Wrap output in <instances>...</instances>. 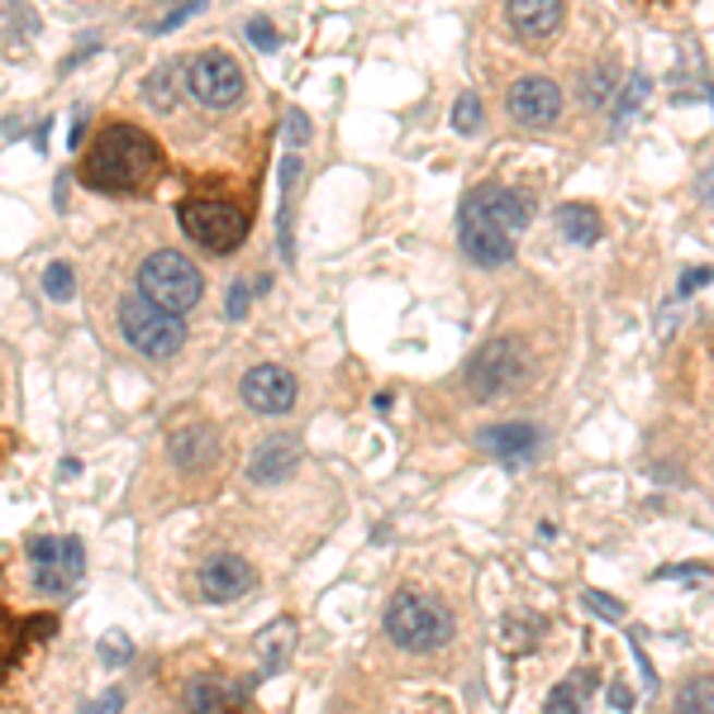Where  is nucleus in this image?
Returning a JSON list of instances; mask_svg holds the SVG:
<instances>
[{"label":"nucleus","mask_w":714,"mask_h":714,"mask_svg":"<svg viewBox=\"0 0 714 714\" xmlns=\"http://www.w3.org/2000/svg\"><path fill=\"white\" fill-rule=\"evenodd\" d=\"M529 225V201L510 186H486L467 191L458 205V243L472 263L482 267H505L515 257V239Z\"/></svg>","instance_id":"nucleus-1"},{"label":"nucleus","mask_w":714,"mask_h":714,"mask_svg":"<svg viewBox=\"0 0 714 714\" xmlns=\"http://www.w3.org/2000/svg\"><path fill=\"white\" fill-rule=\"evenodd\" d=\"M162 172V148L134 124H110L82 158V181L106 196H134Z\"/></svg>","instance_id":"nucleus-2"},{"label":"nucleus","mask_w":714,"mask_h":714,"mask_svg":"<svg viewBox=\"0 0 714 714\" xmlns=\"http://www.w3.org/2000/svg\"><path fill=\"white\" fill-rule=\"evenodd\" d=\"M138 291H143V301L172 310V315H186V310L201 305L205 277H201V267L191 263V257H181V253H172V249H158V253L143 257V267H138Z\"/></svg>","instance_id":"nucleus-3"},{"label":"nucleus","mask_w":714,"mask_h":714,"mask_svg":"<svg viewBox=\"0 0 714 714\" xmlns=\"http://www.w3.org/2000/svg\"><path fill=\"white\" fill-rule=\"evenodd\" d=\"M386 633L406 653H434V648L452 639V615L438 601H428V595L400 591L391 609H386Z\"/></svg>","instance_id":"nucleus-4"},{"label":"nucleus","mask_w":714,"mask_h":714,"mask_svg":"<svg viewBox=\"0 0 714 714\" xmlns=\"http://www.w3.org/2000/svg\"><path fill=\"white\" fill-rule=\"evenodd\" d=\"M177 219H181V229L191 233V243H201V249H210V253H233L249 239V210L225 196H186Z\"/></svg>","instance_id":"nucleus-5"},{"label":"nucleus","mask_w":714,"mask_h":714,"mask_svg":"<svg viewBox=\"0 0 714 714\" xmlns=\"http://www.w3.org/2000/svg\"><path fill=\"white\" fill-rule=\"evenodd\" d=\"M524 376H529L524 343H519V339H496V343H486L482 353L467 362L462 382H467V396H472V400H500V396H510L515 386H524Z\"/></svg>","instance_id":"nucleus-6"},{"label":"nucleus","mask_w":714,"mask_h":714,"mask_svg":"<svg viewBox=\"0 0 714 714\" xmlns=\"http://www.w3.org/2000/svg\"><path fill=\"white\" fill-rule=\"evenodd\" d=\"M120 329H124V339L134 343V353H143V358H172V353H181V343H186L181 315L143 301V295H129L120 305Z\"/></svg>","instance_id":"nucleus-7"},{"label":"nucleus","mask_w":714,"mask_h":714,"mask_svg":"<svg viewBox=\"0 0 714 714\" xmlns=\"http://www.w3.org/2000/svg\"><path fill=\"white\" fill-rule=\"evenodd\" d=\"M186 90L201 100V106L229 110V106H239L243 100L249 76H243V68L225 53V48H205V53H196V62L186 68Z\"/></svg>","instance_id":"nucleus-8"},{"label":"nucleus","mask_w":714,"mask_h":714,"mask_svg":"<svg viewBox=\"0 0 714 714\" xmlns=\"http://www.w3.org/2000/svg\"><path fill=\"white\" fill-rule=\"evenodd\" d=\"M505 106H510V120L519 129H548L562 114V90L548 76H519L510 96H505Z\"/></svg>","instance_id":"nucleus-9"},{"label":"nucleus","mask_w":714,"mask_h":714,"mask_svg":"<svg viewBox=\"0 0 714 714\" xmlns=\"http://www.w3.org/2000/svg\"><path fill=\"white\" fill-rule=\"evenodd\" d=\"M239 396H243V406L257 410V414H286L295 406V396H301V386H295V376L286 367L263 362V367H253L249 376H243Z\"/></svg>","instance_id":"nucleus-10"},{"label":"nucleus","mask_w":714,"mask_h":714,"mask_svg":"<svg viewBox=\"0 0 714 714\" xmlns=\"http://www.w3.org/2000/svg\"><path fill=\"white\" fill-rule=\"evenodd\" d=\"M196 586H201V595L210 605H229V601H243V595L257 586V571L243 562L239 553H215L210 562L201 567Z\"/></svg>","instance_id":"nucleus-11"},{"label":"nucleus","mask_w":714,"mask_h":714,"mask_svg":"<svg viewBox=\"0 0 714 714\" xmlns=\"http://www.w3.org/2000/svg\"><path fill=\"white\" fill-rule=\"evenodd\" d=\"M301 458H305V444L301 434H267L257 444L253 462H249V476L257 486H277V482H291L301 472Z\"/></svg>","instance_id":"nucleus-12"},{"label":"nucleus","mask_w":714,"mask_h":714,"mask_svg":"<svg viewBox=\"0 0 714 714\" xmlns=\"http://www.w3.org/2000/svg\"><path fill=\"white\" fill-rule=\"evenodd\" d=\"M476 444L496 462L510 467V472H519V467H529L538 458V428L534 424H491L476 434Z\"/></svg>","instance_id":"nucleus-13"},{"label":"nucleus","mask_w":714,"mask_h":714,"mask_svg":"<svg viewBox=\"0 0 714 714\" xmlns=\"http://www.w3.org/2000/svg\"><path fill=\"white\" fill-rule=\"evenodd\" d=\"M505 15H510V29L524 38V44H543V38H553L562 29L567 5L562 0H510Z\"/></svg>","instance_id":"nucleus-14"},{"label":"nucleus","mask_w":714,"mask_h":714,"mask_svg":"<svg viewBox=\"0 0 714 714\" xmlns=\"http://www.w3.org/2000/svg\"><path fill=\"white\" fill-rule=\"evenodd\" d=\"M167 452H172V462L186 467V472H205V467L215 462V452H219V438H215V428H205V424H186V428H177L172 434Z\"/></svg>","instance_id":"nucleus-15"},{"label":"nucleus","mask_w":714,"mask_h":714,"mask_svg":"<svg viewBox=\"0 0 714 714\" xmlns=\"http://www.w3.org/2000/svg\"><path fill=\"white\" fill-rule=\"evenodd\" d=\"M181 90H186V68H181V62H162V68L148 72V82H143V100H148L153 110H177Z\"/></svg>","instance_id":"nucleus-16"},{"label":"nucleus","mask_w":714,"mask_h":714,"mask_svg":"<svg viewBox=\"0 0 714 714\" xmlns=\"http://www.w3.org/2000/svg\"><path fill=\"white\" fill-rule=\"evenodd\" d=\"M295 653V619H277L267 625V633H257V657H263V671H281Z\"/></svg>","instance_id":"nucleus-17"},{"label":"nucleus","mask_w":714,"mask_h":714,"mask_svg":"<svg viewBox=\"0 0 714 714\" xmlns=\"http://www.w3.org/2000/svg\"><path fill=\"white\" fill-rule=\"evenodd\" d=\"M557 229L567 233L571 243H581V249H591V243H601V210L595 205H562L557 210Z\"/></svg>","instance_id":"nucleus-18"},{"label":"nucleus","mask_w":714,"mask_h":714,"mask_svg":"<svg viewBox=\"0 0 714 714\" xmlns=\"http://www.w3.org/2000/svg\"><path fill=\"white\" fill-rule=\"evenodd\" d=\"M181 705H186V714H225L229 710V686L215 681V677H196L186 686V695H181Z\"/></svg>","instance_id":"nucleus-19"},{"label":"nucleus","mask_w":714,"mask_h":714,"mask_svg":"<svg viewBox=\"0 0 714 714\" xmlns=\"http://www.w3.org/2000/svg\"><path fill=\"white\" fill-rule=\"evenodd\" d=\"M677 714H714V677H695L681 686Z\"/></svg>","instance_id":"nucleus-20"},{"label":"nucleus","mask_w":714,"mask_h":714,"mask_svg":"<svg viewBox=\"0 0 714 714\" xmlns=\"http://www.w3.org/2000/svg\"><path fill=\"white\" fill-rule=\"evenodd\" d=\"M96 657L106 662V667H129L134 662V639L120 629H110V633H100V643H96Z\"/></svg>","instance_id":"nucleus-21"},{"label":"nucleus","mask_w":714,"mask_h":714,"mask_svg":"<svg viewBox=\"0 0 714 714\" xmlns=\"http://www.w3.org/2000/svg\"><path fill=\"white\" fill-rule=\"evenodd\" d=\"M452 124H458V134H476L482 129V100L472 96V90H462L458 106H452Z\"/></svg>","instance_id":"nucleus-22"},{"label":"nucleus","mask_w":714,"mask_h":714,"mask_svg":"<svg viewBox=\"0 0 714 714\" xmlns=\"http://www.w3.org/2000/svg\"><path fill=\"white\" fill-rule=\"evenodd\" d=\"M72 586H76V581H72L62 567H34V591H44V595H68Z\"/></svg>","instance_id":"nucleus-23"},{"label":"nucleus","mask_w":714,"mask_h":714,"mask_svg":"<svg viewBox=\"0 0 714 714\" xmlns=\"http://www.w3.org/2000/svg\"><path fill=\"white\" fill-rule=\"evenodd\" d=\"M586 686H591L586 671L577 677V686H557V691H553V710H548V714H577V710H581V705H577V695L586 691Z\"/></svg>","instance_id":"nucleus-24"},{"label":"nucleus","mask_w":714,"mask_h":714,"mask_svg":"<svg viewBox=\"0 0 714 714\" xmlns=\"http://www.w3.org/2000/svg\"><path fill=\"white\" fill-rule=\"evenodd\" d=\"M44 291L53 295V301H68V295H72V267H68V263H53V267H48V271H44Z\"/></svg>","instance_id":"nucleus-25"},{"label":"nucleus","mask_w":714,"mask_h":714,"mask_svg":"<svg viewBox=\"0 0 714 714\" xmlns=\"http://www.w3.org/2000/svg\"><path fill=\"white\" fill-rule=\"evenodd\" d=\"M643 96H648V76H643V72H633V76H629V86H625V96H619V124L629 120L633 106H639Z\"/></svg>","instance_id":"nucleus-26"},{"label":"nucleus","mask_w":714,"mask_h":714,"mask_svg":"<svg viewBox=\"0 0 714 714\" xmlns=\"http://www.w3.org/2000/svg\"><path fill=\"white\" fill-rule=\"evenodd\" d=\"M249 301H253V286L249 281H233L229 286V301H225V315L229 319H243V315H249Z\"/></svg>","instance_id":"nucleus-27"},{"label":"nucleus","mask_w":714,"mask_h":714,"mask_svg":"<svg viewBox=\"0 0 714 714\" xmlns=\"http://www.w3.org/2000/svg\"><path fill=\"white\" fill-rule=\"evenodd\" d=\"M58 567L68 571L72 581L82 577V571H86V553H82V543H76V538H68V543H62V553H58Z\"/></svg>","instance_id":"nucleus-28"},{"label":"nucleus","mask_w":714,"mask_h":714,"mask_svg":"<svg viewBox=\"0 0 714 714\" xmlns=\"http://www.w3.org/2000/svg\"><path fill=\"white\" fill-rule=\"evenodd\" d=\"M205 5H210V0H191V5H177V10H172V15H162L158 24H153V34H167V29H177V24H186L191 15H201V10H205Z\"/></svg>","instance_id":"nucleus-29"},{"label":"nucleus","mask_w":714,"mask_h":714,"mask_svg":"<svg viewBox=\"0 0 714 714\" xmlns=\"http://www.w3.org/2000/svg\"><path fill=\"white\" fill-rule=\"evenodd\" d=\"M609 86H615V76H609V68L591 72V82H586V100H591V106H605V100L615 96V90H609Z\"/></svg>","instance_id":"nucleus-30"},{"label":"nucleus","mask_w":714,"mask_h":714,"mask_svg":"<svg viewBox=\"0 0 714 714\" xmlns=\"http://www.w3.org/2000/svg\"><path fill=\"white\" fill-rule=\"evenodd\" d=\"M586 609H595L601 619H625V605L615 595H601V591H586Z\"/></svg>","instance_id":"nucleus-31"},{"label":"nucleus","mask_w":714,"mask_h":714,"mask_svg":"<svg viewBox=\"0 0 714 714\" xmlns=\"http://www.w3.org/2000/svg\"><path fill=\"white\" fill-rule=\"evenodd\" d=\"M58 553H62V543H58V538H34V543H29L34 567H58Z\"/></svg>","instance_id":"nucleus-32"},{"label":"nucleus","mask_w":714,"mask_h":714,"mask_svg":"<svg viewBox=\"0 0 714 714\" xmlns=\"http://www.w3.org/2000/svg\"><path fill=\"white\" fill-rule=\"evenodd\" d=\"M249 38H253L257 48H263V53H271V48L281 44V34L271 29V24H263V20H253V24H249Z\"/></svg>","instance_id":"nucleus-33"},{"label":"nucleus","mask_w":714,"mask_h":714,"mask_svg":"<svg viewBox=\"0 0 714 714\" xmlns=\"http://www.w3.org/2000/svg\"><path fill=\"white\" fill-rule=\"evenodd\" d=\"M120 710H124V695H120V691H106V695L90 700L82 714H120Z\"/></svg>","instance_id":"nucleus-34"},{"label":"nucleus","mask_w":714,"mask_h":714,"mask_svg":"<svg viewBox=\"0 0 714 714\" xmlns=\"http://www.w3.org/2000/svg\"><path fill=\"white\" fill-rule=\"evenodd\" d=\"M286 138H291V143H305L310 138V120H305L301 110H286Z\"/></svg>","instance_id":"nucleus-35"},{"label":"nucleus","mask_w":714,"mask_h":714,"mask_svg":"<svg viewBox=\"0 0 714 714\" xmlns=\"http://www.w3.org/2000/svg\"><path fill=\"white\" fill-rule=\"evenodd\" d=\"M705 281H710V267H695V271H686L681 277V291H700Z\"/></svg>","instance_id":"nucleus-36"},{"label":"nucleus","mask_w":714,"mask_h":714,"mask_svg":"<svg viewBox=\"0 0 714 714\" xmlns=\"http://www.w3.org/2000/svg\"><path fill=\"white\" fill-rule=\"evenodd\" d=\"M700 201L714 205V162L705 167V172H700Z\"/></svg>","instance_id":"nucleus-37"},{"label":"nucleus","mask_w":714,"mask_h":714,"mask_svg":"<svg viewBox=\"0 0 714 714\" xmlns=\"http://www.w3.org/2000/svg\"><path fill=\"white\" fill-rule=\"evenodd\" d=\"M662 577H710V567H662Z\"/></svg>","instance_id":"nucleus-38"},{"label":"nucleus","mask_w":714,"mask_h":714,"mask_svg":"<svg viewBox=\"0 0 714 714\" xmlns=\"http://www.w3.org/2000/svg\"><path fill=\"white\" fill-rule=\"evenodd\" d=\"M615 710H633V700H629L625 686H619V691H615Z\"/></svg>","instance_id":"nucleus-39"},{"label":"nucleus","mask_w":714,"mask_h":714,"mask_svg":"<svg viewBox=\"0 0 714 714\" xmlns=\"http://www.w3.org/2000/svg\"><path fill=\"white\" fill-rule=\"evenodd\" d=\"M633 5H643V10H662V5H671V0H633Z\"/></svg>","instance_id":"nucleus-40"},{"label":"nucleus","mask_w":714,"mask_h":714,"mask_svg":"<svg viewBox=\"0 0 714 714\" xmlns=\"http://www.w3.org/2000/svg\"><path fill=\"white\" fill-rule=\"evenodd\" d=\"M0 662H5V648H0Z\"/></svg>","instance_id":"nucleus-41"}]
</instances>
